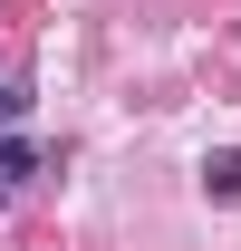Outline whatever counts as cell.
<instances>
[{
	"label": "cell",
	"mask_w": 241,
	"mask_h": 251,
	"mask_svg": "<svg viewBox=\"0 0 241 251\" xmlns=\"http://www.w3.org/2000/svg\"><path fill=\"white\" fill-rule=\"evenodd\" d=\"M29 174H39V145L10 126V135H0V184H29Z\"/></svg>",
	"instance_id": "cell-1"
},
{
	"label": "cell",
	"mask_w": 241,
	"mask_h": 251,
	"mask_svg": "<svg viewBox=\"0 0 241 251\" xmlns=\"http://www.w3.org/2000/svg\"><path fill=\"white\" fill-rule=\"evenodd\" d=\"M203 184H212V203H241V145H222V155L203 164Z\"/></svg>",
	"instance_id": "cell-2"
},
{
	"label": "cell",
	"mask_w": 241,
	"mask_h": 251,
	"mask_svg": "<svg viewBox=\"0 0 241 251\" xmlns=\"http://www.w3.org/2000/svg\"><path fill=\"white\" fill-rule=\"evenodd\" d=\"M20 116H29V87H20V77H0V135H10Z\"/></svg>",
	"instance_id": "cell-3"
}]
</instances>
